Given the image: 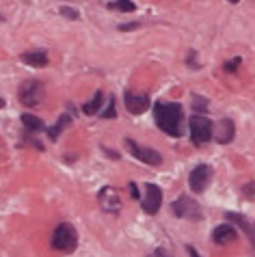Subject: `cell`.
<instances>
[{"label": "cell", "instance_id": "obj_18", "mask_svg": "<svg viewBox=\"0 0 255 257\" xmlns=\"http://www.w3.org/2000/svg\"><path fill=\"white\" fill-rule=\"evenodd\" d=\"M108 9H115V11H121V13H132L136 9V4L132 0H115V2L108 4Z\"/></svg>", "mask_w": 255, "mask_h": 257}, {"label": "cell", "instance_id": "obj_12", "mask_svg": "<svg viewBox=\"0 0 255 257\" xmlns=\"http://www.w3.org/2000/svg\"><path fill=\"white\" fill-rule=\"evenodd\" d=\"M238 238V232H236V225H230V223H223V225L214 227L212 232V240L217 245H230Z\"/></svg>", "mask_w": 255, "mask_h": 257}, {"label": "cell", "instance_id": "obj_14", "mask_svg": "<svg viewBox=\"0 0 255 257\" xmlns=\"http://www.w3.org/2000/svg\"><path fill=\"white\" fill-rule=\"evenodd\" d=\"M19 61L30 65V67H43L48 65V52L45 50H30V52H24L19 54Z\"/></svg>", "mask_w": 255, "mask_h": 257}, {"label": "cell", "instance_id": "obj_29", "mask_svg": "<svg viewBox=\"0 0 255 257\" xmlns=\"http://www.w3.org/2000/svg\"><path fill=\"white\" fill-rule=\"evenodd\" d=\"M0 108H4V100H2V97H0Z\"/></svg>", "mask_w": 255, "mask_h": 257}, {"label": "cell", "instance_id": "obj_8", "mask_svg": "<svg viewBox=\"0 0 255 257\" xmlns=\"http://www.w3.org/2000/svg\"><path fill=\"white\" fill-rule=\"evenodd\" d=\"M97 201H100V208L108 214H119L121 210V199L119 193L113 186H104L100 193H97Z\"/></svg>", "mask_w": 255, "mask_h": 257}, {"label": "cell", "instance_id": "obj_4", "mask_svg": "<svg viewBox=\"0 0 255 257\" xmlns=\"http://www.w3.org/2000/svg\"><path fill=\"white\" fill-rule=\"evenodd\" d=\"M173 214L175 216H180V219H188V221H199L201 216V206L197 201L193 199V197H188V195H182L178 197V199L173 201Z\"/></svg>", "mask_w": 255, "mask_h": 257}, {"label": "cell", "instance_id": "obj_16", "mask_svg": "<svg viewBox=\"0 0 255 257\" xmlns=\"http://www.w3.org/2000/svg\"><path fill=\"white\" fill-rule=\"evenodd\" d=\"M22 123H24V128L28 130V132H43V130H45V123L39 119V117L30 115V113L22 115Z\"/></svg>", "mask_w": 255, "mask_h": 257}, {"label": "cell", "instance_id": "obj_17", "mask_svg": "<svg viewBox=\"0 0 255 257\" xmlns=\"http://www.w3.org/2000/svg\"><path fill=\"white\" fill-rule=\"evenodd\" d=\"M69 121H71V115H67V113H65V115H61V117H58L56 126H52V128L48 130V136H50V141H56V136H58V134H61V132H63L65 128H67V126H69Z\"/></svg>", "mask_w": 255, "mask_h": 257}, {"label": "cell", "instance_id": "obj_24", "mask_svg": "<svg viewBox=\"0 0 255 257\" xmlns=\"http://www.w3.org/2000/svg\"><path fill=\"white\" fill-rule=\"evenodd\" d=\"M128 188H130V197H132V199H139V197H141L139 186H136L134 182H130V184H128Z\"/></svg>", "mask_w": 255, "mask_h": 257}, {"label": "cell", "instance_id": "obj_19", "mask_svg": "<svg viewBox=\"0 0 255 257\" xmlns=\"http://www.w3.org/2000/svg\"><path fill=\"white\" fill-rule=\"evenodd\" d=\"M100 117H102V119H115V117H117V110H115V100H113V97H110V100H108L106 108H104L102 113H100Z\"/></svg>", "mask_w": 255, "mask_h": 257}, {"label": "cell", "instance_id": "obj_1", "mask_svg": "<svg viewBox=\"0 0 255 257\" xmlns=\"http://www.w3.org/2000/svg\"><path fill=\"white\" fill-rule=\"evenodd\" d=\"M154 119L158 123V128L165 132L169 136H182V119H184V115H182V106L180 104H162L158 102L154 106Z\"/></svg>", "mask_w": 255, "mask_h": 257}, {"label": "cell", "instance_id": "obj_21", "mask_svg": "<svg viewBox=\"0 0 255 257\" xmlns=\"http://www.w3.org/2000/svg\"><path fill=\"white\" fill-rule=\"evenodd\" d=\"M61 15L67 17V19H78L80 17V13H78L76 9H71V6H61Z\"/></svg>", "mask_w": 255, "mask_h": 257}, {"label": "cell", "instance_id": "obj_11", "mask_svg": "<svg viewBox=\"0 0 255 257\" xmlns=\"http://www.w3.org/2000/svg\"><path fill=\"white\" fill-rule=\"evenodd\" d=\"M225 219L227 221H232L236 227H240L243 232L247 234V238H249V242L255 247V223H251L247 216H243V214H236V212H227L225 214Z\"/></svg>", "mask_w": 255, "mask_h": 257}, {"label": "cell", "instance_id": "obj_30", "mask_svg": "<svg viewBox=\"0 0 255 257\" xmlns=\"http://www.w3.org/2000/svg\"><path fill=\"white\" fill-rule=\"evenodd\" d=\"M227 2H232V4H236V2H238V0H227Z\"/></svg>", "mask_w": 255, "mask_h": 257}, {"label": "cell", "instance_id": "obj_28", "mask_svg": "<svg viewBox=\"0 0 255 257\" xmlns=\"http://www.w3.org/2000/svg\"><path fill=\"white\" fill-rule=\"evenodd\" d=\"M186 251H188V255H191V257H201V255L197 253V249H195V247H188Z\"/></svg>", "mask_w": 255, "mask_h": 257}, {"label": "cell", "instance_id": "obj_6", "mask_svg": "<svg viewBox=\"0 0 255 257\" xmlns=\"http://www.w3.org/2000/svg\"><path fill=\"white\" fill-rule=\"evenodd\" d=\"M126 149L132 154V158L149 164V167H158V164H162V156L158 151L152 149V147H141L134 138H126Z\"/></svg>", "mask_w": 255, "mask_h": 257}, {"label": "cell", "instance_id": "obj_23", "mask_svg": "<svg viewBox=\"0 0 255 257\" xmlns=\"http://www.w3.org/2000/svg\"><path fill=\"white\" fill-rule=\"evenodd\" d=\"M243 193L245 197H249V199H255V182H249L243 186Z\"/></svg>", "mask_w": 255, "mask_h": 257}, {"label": "cell", "instance_id": "obj_20", "mask_svg": "<svg viewBox=\"0 0 255 257\" xmlns=\"http://www.w3.org/2000/svg\"><path fill=\"white\" fill-rule=\"evenodd\" d=\"M193 108L197 110V113H206L208 110V100L201 95H193Z\"/></svg>", "mask_w": 255, "mask_h": 257}, {"label": "cell", "instance_id": "obj_22", "mask_svg": "<svg viewBox=\"0 0 255 257\" xmlns=\"http://www.w3.org/2000/svg\"><path fill=\"white\" fill-rule=\"evenodd\" d=\"M240 67V58L236 56V58H234V61H230V63H225V71H227V74H234V71H236Z\"/></svg>", "mask_w": 255, "mask_h": 257}, {"label": "cell", "instance_id": "obj_5", "mask_svg": "<svg viewBox=\"0 0 255 257\" xmlns=\"http://www.w3.org/2000/svg\"><path fill=\"white\" fill-rule=\"evenodd\" d=\"M43 97H45V89H43V84L39 80H28V82H24L22 87H19V102H22L24 106H28V108L39 106Z\"/></svg>", "mask_w": 255, "mask_h": 257}, {"label": "cell", "instance_id": "obj_10", "mask_svg": "<svg viewBox=\"0 0 255 257\" xmlns=\"http://www.w3.org/2000/svg\"><path fill=\"white\" fill-rule=\"evenodd\" d=\"M123 100H126L128 113H132V115H143L149 108V97L141 95V93H134V91H126Z\"/></svg>", "mask_w": 255, "mask_h": 257}, {"label": "cell", "instance_id": "obj_26", "mask_svg": "<svg viewBox=\"0 0 255 257\" xmlns=\"http://www.w3.org/2000/svg\"><path fill=\"white\" fill-rule=\"evenodd\" d=\"M134 28H139V24H121L119 26V30H134Z\"/></svg>", "mask_w": 255, "mask_h": 257}, {"label": "cell", "instance_id": "obj_25", "mask_svg": "<svg viewBox=\"0 0 255 257\" xmlns=\"http://www.w3.org/2000/svg\"><path fill=\"white\" fill-rule=\"evenodd\" d=\"M154 257H173V255L169 253L167 249H162V247H160V249H156V251H154Z\"/></svg>", "mask_w": 255, "mask_h": 257}, {"label": "cell", "instance_id": "obj_13", "mask_svg": "<svg viewBox=\"0 0 255 257\" xmlns=\"http://www.w3.org/2000/svg\"><path fill=\"white\" fill-rule=\"evenodd\" d=\"M234 136H236V128H234V121L232 119H221L217 123V128H214V138L221 143V145H227L234 141Z\"/></svg>", "mask_w": 255, "mask_h": 257}, {"label": "cell", "instance_id": "obj_2", "mask_svg": "<svg viewBox=\"0 0 255 257\" xmlns=\"http://www.w3.org/2000/svg\"><path fill=\"white\" fill-rule=\"evenodd\" d=\"M52 247L61 253H69L78 247V232L69 223H58L52 232Z\"/></svg>", "mask_w": 255, "mask_h": 257}, {"label": "cell", "instance_id": "obj_3", "mask_svg": "<svg viewBox=\"0 0 255 257\" xmlns=\"http://www.w3.org/2000/svg\"><path fill=\"white\" fill-rule=\"evenodd\" d=\"M188 132H191V141L195 145H204L212 138L214 134V126L212 121L204 115H195L188 119Z\"/></svg>", "mask_w": 255, "mask_h": 257}, {"label": "cell", "instance_id": "obj_15", "mask_svg": "<svg viewBox=\"0 0 255 257\" xmlns=\"http://www.w3.org/2000/svg\"><path fill=\"white\" fill-rule=\"evenodd\" d=\"M102 100H104L102 91H97V93L93 95V100H89V102L82 106V113H84V115H89V117L100 115V113H102Z\"/></svg>", "mask_w": 255, "mask_h": 257}, {"label": "cell", "instance_id": "obj_9", "mask_svg": "<svg viewBox=\"0 0 255 257\" xmlns=\"http://www.w3.org/2000/svg\"><path fill=\"white\" fill-rule=\"evenodd\" d=\"M143 210H145L147 214H156L162 206V190L156 186V184H147L145 186V197H143L141 201Z\"/></svg>", "mask_w": 255, "mask_h": 257}, {"label": "cell", "instance_id": "obj_7", "mask_svg": "<svg viewBox=\"0 0 255 257\" xmlns=\"http://www.w3.org/2000/svg\"><path fill=\"white\" fill-rule=\"evenodd\" d=\"M212 182V169L208 164H197L188 175V186L193 193H204Z\"/></svg>", "mask_w": 255, "mask_h": 257}, {"label": "cell", "instance_id": "obj_27", "mask_svg": "<svg viewBox=\"0 0 255 257\" xmlns=\"http://www.w3.org/2000/svg\"><path fill=\"white\" fill-rule=\"evenodd\" d=\"M104 151H106V154H108L110 158H113V160H119V154H117V151H113V149H106V147H104Z\"/></svg>", "mask_w": 255, "mask_h": 257}]
</instances>
